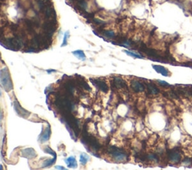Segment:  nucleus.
Returning a JSON list of instances; mask_svg holds the SVG:
<instances>
[{
	"label": "nucleus",
	"instance_id": "obj_26",
	"mask_svg": "<svg viewBox=\"0 0 192 170\" xmlns=\"http://www.w3.org/2000/svg\"><path fill=\"white\" fill-rule=\"evenodd\" d=\"M47 72L48 73H51L56 72V70H47Z\"/></svg>",
	"mask_w": 192,
	"mask_h": 170
},
{
	"label": "nucleus",
	"instance_id": "obj_22",
	"mask_svg": "<svg viewBox=\"0 0 192 170\" xmlns=\"http://www.w3.org/2000/svg\"><path fill=\"white\" fill-rule=\"evenodd\" d=\"M70 36V32L69 31H67L65 33V35H64V38H63V44H62V46H66L68 44V38H69Z\"/></svg>",
	"mask_w": 192,
	"mask_h": 170
},
{
	"label": "nucleus",
	"instance_id": "obj_24",
	"mask_svg": "<svg viewBox=\"0 0 192 170\" xmlns=\"http://www.w3.org/2000/svg\"><path fill=\"white\" fill-rule=\"evenodd\" d=\"M157 82L158 83L159 85H161L162 86H170V84L165 82V81H163V80H157Z\"/></svg>",
	"mask_w": 192,
	"mask_h": 170
},
{
	"label": "nucleus",
	"instance_id": "obj_20",
	"mask_svg": "<svg viewBox=\"0 0 192 170\" xmlns=\"http://www.w3.org/2000/svg\"><path fill=\"white\" fill-rule=\"evenodd\" d=\"M124 52H125L127 55H128L129 56L133 57V58H135V59H143V56H140V54H137V53H134L133 52L128 51V50H124Z\"/></svg>",
	"mask_w": 192,
	"mask_h": 170
},
{
	"label": "nucleus",
	"instance_id": "obj_3",
	"mask_svg": "<svg viewBox=\"0 0 192 170\" xmlns=\"http://www.w3.org/2000/svg\"><path fill=\"white\" fill-rule=\"evenodd\" d=\"M108 152L113 157V158L118 161H123L127 159V154L123 150L120 149L114 146H110Z\"/></svg>",
	"mask_w": 192,
	"mask_h": 170
},
{
	"label": "nucleus",
	"instance_id": "obj_6",
	"mask_svg": "<svg viewBox=\"0 0 192 170\" xmlns=\"http://www.w3.org/2000/svg\"><path fill=\"white\" fill-rule=\"evenodd\" d=\"M43 13L44 14V17L47 20H56V11H55L53 6V4L48 5L47 8L43 10Z\"/></svg>",
	"mask_w": 192,
	"mask_h": 170
},
{
	"label": "nucleus",
	"instance_id": "obj_19",
	"mask_svg": "<svg viewBox=\"0 0 192 170\" xmlns=\"http://www.w3.org/2000/svg\"><path fill=\"white\" fill-rule=\"evenodd\" d=\"M89 160V156L88 155H85V154H83L80 156V162L82 165H86V163L88 162Z\"/></svg>",
	"mask_w": 192,
	"mask_h": 170
},
{
	"label": "nucleus",
	"instance_id": "obj_10",
	"mask_svg": "<svg viewBox=\"0 0 192 170\" xmlns=\"http://www.w3.org/2000/svg\"><path fill=\"white\" fill-rule=\"evenodd\" d=\"M152 67L155 69L156 72L161 73L164 77H168L170 75L169 71L164 67H163V66H161V65H152Z\"/></svg>",
	"mask_w": 192,
	"mask_h": 170
},
{
	"label": "nucleus",
	"instance_id": "obj_18",
	"mask_svg": "<svg viewBox=\"0 0 192 170\" xmlns=\"http://www.w3.org/2000/svg\"><path fill=\"white\" fill-rule=\"evenodd\" d=\"M56 156L53 157V159H49V160H47L43 164V167H49L50 166H52L53 164L55 163L56 162Z\"/></svg>",
	"mask_w": 192,
	"mask_h": 170
},
{
	"label": "nucleus",
	"instance_id": "obj_2",
	"mask_svg": "<svg viewBox=\"0 0 192 170\" xmlns=\"http://www.w3.org/2000/svg\"><path fill=\"white\" fill-rule=\"evenodd\" d=\"M82 142L85 145H89L92 149L95 150V151H98L101 148V145L98 143V142L97 141V139L95 137L89 135L86 131L85 134H83V137L82 139Z\"/></svg>",
	"mask_w": 192,
	"mask_h": 170
},
{
	"label": "nucleus",
	"instance_id": "obj_14",
	"mask_svg": "<svg viewBox=\"0 0 192 170\" xmlns=\"http://www.w3.org/2000/svg\"><path fill=\"white\" fill-rule=\"evenodd\" d=\"M77 5L78 9L81 11L86 12L85 10L87 8V2L86 0H77Z\"/></svg>",
	"mask_w": 192,
	"mask_h": 170
},
{
	"label": "nucleus",
	"instance_id": "obj_7",
	"mask_svg": "<svg viewBox=\"0 0 192 170\" xmlns=\"http://www.w3.org/2000/svg\"><path fill=\"white\" fill-rule=\"evenodd\" d=\"M14 110L16 111L17 114L19 116L22 117V118L26 119V118H28L29 115H30L29 112H28L25 109L23 108L20 105V103H18L17 101H16V100L14 102Z\"/></svg>",
	"mask_w": 192,
	"mask_h": 170
},
{
	"label": "nucleus",
	"instance_id": "obj_13",
	"mask_svg": "<svg viewBox=\"0 0 192 170\" xmlns=\"http://www.w3.org/2000/svg\"><path fill=\"white\" fill-rule=\"evenodd\" d=\"M65 163L68 166V167L69 168H76L77 163V160L74 157H69L65 160Z\"/></svg>",
	"mask_w": 192,
	"mask_h": 170
},
{
	"label": "nucleus",
	"instance_id": "obj_21",
	"mask_svg": "<svg viewBox=\"0 0 192 170\" xmlns=\"http://www.w3.org/2000/svg\"><path fill=\"white\" fill-rule=\"evenodd\" d=\"M103 35L104 36L107 37L109 38H114L115 37V33L113 31H108V30H104L102 31Z\"/></svg>",
	"mask_w": 192,
	"mask_h": 170
},
{
	"label": "nucleus",
	"instance_id": "obj_27",
	"mask_svg": "<svg viewBox=\"0 0 192 170\" xmlns=\"http://www.w3.org/2000/svg\"><path fill=\"white\" fill-rule=\"evenodd\" d=\"M188 94H192V89H191V90H189V91H188Z\"/></svg>",
	"mask_w": 192,
	"mask_h": 170
},
{
	"label": "nucleus",
	"instance_id": "obj_28",
	"mask_svg": "<svg viewBox=\"0 0 192 170\" xmlns=\"http://www.w3.org/2000/svg\"><path fill=\"white\" fill-rule=\"evenodd\" d=\"M71 1H74V0H71Z\"/></svg>",
	"mask_w": 192,
	"mask_h": 170
},
{
	"label": "nucleus",
	"instance_id": "obj_15",
	"mask_svg": "<svg viewBox=\"0 0 192 170\" xmlns=\"http://www.w3.org/2000/svg\"><path fill=\"white\" fill-rule=\"evenodd\" d=\"M146 87L147 89L149 90V92L152 94H157L159 93V90L158 89V88L156 87L155 85L153 84H146Z\"/></svg>",
	"mask_w": 192,
	"mask_h": 170
},
{
	"label": "nucleus",
	"instance_id": "obj_12",
	"mask_svg": "<svg viewBox=\"0 0 192 170\" xmlns=\"http://www.w3.org/2000/svg\"><path fill=\"white\" fill-rule=\"evenodd\" d=\"M113 83H114L115 86L116 88H122L127 87V85H126L125 82L121 77H115Z\"/></svg>",
	"mask_w": 192,
	"mask_h": 170
},
{
	"label": "nucleus",
	"instance_id": "obj_17",
	"mask_svg": "<svg viewBox=\"0 0 192 170\" xmlns=\"http://www.w3.org/2000/svg\"><path fill=\"white\" fill-rule=\"evenodd\" d=\"M72 53L74 56H75L77 58L80 59V60H82V61L86 60V56L82 50H75V51L72 52Z\"/></svg>",
	"mask_w": 192,
	"mask_h": 170
},
{
	"label": "nucleus",
	"instance_id": "obj_25",
	"mask_svg": "<svg viewBox=\"0 0 192 170\" xmlns=\"http://www.w3.org/2000/svg\"><path fill=\"white\" fill-rule=\"evenodd\" d=\"M55 168L56 169H65V167H63V166H55Z\"/></svg>",
	"mask_w": 192,
	"mask_h": 170
},
{
	"label": "nucleus",
	"instance_id": "obj_8",
	"mask_svg": "<svg viewBox=\"0 0 192 170\" xmlns=\"http://www.w3.org/2000/svg\"><path fill=\"white\" fill-rule=\"evenodd\" d=\"M168 157H169L170 160L173 162V163H178V162H179V160L181 159V155L176 150L170 151L168 153Z\"/></svg>",
	"mask_w": 192,
	"mask_h": 170
},
{
	"label": "nucleus",
	"instance_id": "obj_5",
	"mask_svg": "<svg viewBox=\"0 0 192 170\" xmlns=\"http://www.w3.org/2000/svg\"><path fill=\"white\" fill-rule=\"evenodd\" d=\"M90 81L98 89L102 91L104 93L107 92L108 86H107V85L106 84V83L104 81L100 79H93V78H91Z\"/></svg>",
	"mask_w": 192,
	"mask_h": 170
},
{
	"label": "nucleus",
	"instance_id": "obj_4",
	"mask_svg": "<svg viewBox=\"0 0 192 170\" xmlns=\"http://www.w3.org/2000/svg\"><path fill=\"white\" fill-rule=\"evenodd\" d=\"M57 28V22L56 20H47V22L44 23V26H43V29L44 33L47 35L48 36H53V34L54 33V31H56Z\"/></svg>",
	"mask_w": 192,
	"mask_h": 170
},
{
	"label": "nucleus",
	"instance_id": "obj_11",
	"mask_svg": "<svg viewBox=\"0 0 192 170\" xmlns=\"http://www.w3.org/2000/svg\"><path fill=\"white\" fill-rule=\"evenodd\" d=\"M23 157H25L27 158H34L36 157V153L33 148H26L22 151Z\"/></svg>",
	"mask_w": 192,
	"mask_h": 170
},
{
	"label": "nucleus",
	"instance_id": "obj_16",
	"mask_svg": "<svg viewBox=\"0 0 192 170\" xmlns=\"http://www.w3.org/2000/svg\"><path fill=\"white\" fill-rule=\"evenodd\" d=\"M50 126L48 125L45 131L43 132L42 134V136H41V142H45V141H47L48 139H50Z\"/></svg>",
	"mask_w": 192,
	"mask_h": 170
},
{
	"label": "nucleus",
	"instance_id": "obj_9",
	"mask_svg": "<svg viewBox=\"0 0 192 170\" xmlns=\"http://www.w3.org/2000/svg\"><path fill=\"white\" fill-rule=\"evenodd\" d=\"M131 87L133 88V90L136 92H143L145 89V86L137 80H133L131 82Z\"/></svg>",
	"mask_w": 192,
	"mask_h": 170
},
{
	"label": "nucleus",
	"instance_id": "obj_1",
	"mask_svg": "<svg viewBox=\"0 0 192 170\" xmlns=\"http://www.w3.org/2000/svg\"><path fill=\"white\" fill-rule=\"evenodd\" d=\"M0 79H1V84L6 92H9L13 88V84L11 79L10 73L7 68H4L1 71Z\"/></svg>",
	"mask_w": 192,
	"mask_h": 170
},
{
	"label": "nucleus",
	"instance_id": "obj_23",
	"mask_svg": "<svg viewBox=\"0 0 192 170\" xmlns=\"http://www.w3.org/2000/svg\"><path fill=\"white\" fill-rule=\"evenodd\" d=\"M44 152L48 153V154H50V155H53V156H56V152H55L54 151H53V150L51 149L50 147H48V146L45 147V148H44Z\"/></svg>",
	"mask_w": 192,
	"mask_h": 170
}]
</instances>
